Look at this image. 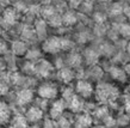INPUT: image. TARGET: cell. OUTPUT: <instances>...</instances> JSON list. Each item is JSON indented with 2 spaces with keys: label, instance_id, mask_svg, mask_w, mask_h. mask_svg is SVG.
I'll return each instance as SVG.
<instances>
[{
  "label": "cell",
  "instance_id": "obj_1",
  "mask_svg": "<svg viewBox=\"0 0 130 128\" xmlns=\"http://www.w3.org/2000/svg\"><path fill=\"white\" fill-rule=\"evenodd\" d=\"M123 92L124 89L115 84L105 76L102 80L95 83L94 101L99 104H105L109 107L122 97Z\"/></svg>",
  "mask_w": 130,
  "mask_h": 128
},
{
  "label": "cell",
  "instance_id": "obj_2",
  "mask_svg": "<svg viewBox=\"0 0 130 128\" xmlns=\"http://www.w3.org/2000/svg\"><path fill=\"white\" fill-rule=\"evenodd\" d=\"M35 97H36L35 89L18 88V89H11L6 98L11 103L13 109L19 110V111H24L29 105H31L34 103Z\"/></svg>",
  "mask_w": 130,
  "mask_h": 128
},
{
  "label": "cell",
  "instance_id": "obj_3",
  "mask_svg": "<svg viewBox=\"0 0 130 128\" xmlns=\"http://www.w3.org/2000/svg\"><path fill=\"white\" fill-rule=\"evenodd\" d=\"M75 42H73L69 38H66L63 36H50L47 37L42 42V50L45 54L49 55H56L59 53L62 52H69L72 49H74Z\"/></svg>",
  "mask_w": 130,
  "mask_h": 128
},
{
  "label": "cell",
  "instance_id": "obj_4",
  "mask_svg": "<svg viewBox=\"0 0 130 128\" xmlns=\"http://www.w3.org/2000/svg\"><path fill=\"white\" fill-rule=\"evenodd\" d=\"M36 96L41 98H45L48 101H53L60 97L61 93V84L57 83L55 79H45L38 80L35 88Z\"/></svg>",
  "mask_w": 130,
  "mask_h": 128
},
{
  "label": "cell",
  "instance_id": "obj_5",
  "mask_svg": "<svg viewBox=\"0 0 130 128\" xmlns=\"http://www.w3.org/2000/svg\"><path fill=\"white\" fill-rule=\"evenodd\" d=\"M103 68L105 69V76L106 78L113 81L115 84H117L121 88H125L128 85V74L123 65L115 64L111 62L110 60H107V64L105 66H103Z\"/></svg>",
  "mask_w": 130,
  "mask_h": 128
},
{
  "label": "cell",
  "instance_id": "obj_6",
  "mask_svg": "<svg viewBox=\"0 0 130 128\" xmlns=\"http://www.w3.org/2000/svg\"><path fill=\"white\" fill-rule=\"evenodd\" d=\"M75 93L81 97L84 101L90 102L94 101V92H95V83L91 79H87L85 77H79L73 83Z\"/></svg>",
  "mask_w": 130,
  "mask_h": 128
},
{
  "label": "cell",
  "instance_id": "obj_7",
  "mask_svg": "<svg viewBox=\"0 0 130 128\" xmlns=\"http://www.w3.org/2000/svg\"><path fill=\"white\" fill-rule=\"evenodd\" d=\"M56 68L51 61L47 59H41L37 62H35V78L38 80L45 79H54Z\"/></svg>",
  "mask_w": 130,
  "mask_h": 128
},
{
  "label": "cell",
  "instance_id": "obj_8",
  "mask_svg": "<svg viewBox=\"0 0 130 128\" xmlns=\"http://www.w3.org/2000/svg\"><path fill=\"white\" fill-rule=\"evenodd\" d=\"M76 77H78V73L75 69L68 67V66H63V67L56 69L54 79L61 85H69L74 83Z\"/></svg>",
  "mask_w": 130,
  "mask_h": 128
},
{
  "label": "cell",
  "instance_id": "obj_9",
  "mask_svg": "<svg viewBox=\"0 0 130 128\" xmlns=\"http://www.w3.org/2000/svg\"><path fill=\"white\" fill-rule=\"evenodd\" d=\"M66 110H67V104H66V102H64L62 97L60 96L57 98H55V99L50 101L49 108L47 110V117L51 119V120H56Z\"/></svg>",
  "mask_w": 130,
  "mask_h": 128
},
{
  "label": "cell",
  "instance_id": "obj_10",
  "mask_svg": "<svg viewBox=\"0 0 130 128\" xmlns=\"http://www.w3.org/2000/svg\"><path fill=\"white\" fill-rule=\"evenodd\" d=\"M23 114H24V116H25V119H26L29 124L42 122V121L44 120V117L47 116V114H45L44 110L38 108V107L35 105L34 103H32L31 105H29L28 108L23 111Z\"/></svg>",
  "mask_w": 130,
  "mask_h": 128
},
{
  "label": "cell",
  "instance_id": "obj_11",
  "mask_svg": "<svg viewBox=\"0 0 130 128\" xmlns=\"http://www.w3.org/2000/svg\"><path fill=\"white\" fill-rule=\"evenodd\" d=\"M64 65L75 69L76 72L84 69L83 66L85 65V62H84L83 54L79 52H75V49H72V50L67 52L66 58H64Z\"/></svg>",
  "mask_w": 130,
  "mask_h": 128
},
{
  "label": "cell",
  "instance_id": "obj_12",
  "mask_svg": "<svg viewBox=\"0 0 130 128\" xmlns=\"http://www.w3.org/2000/svg\"><path fill=\"white\" fill-rule=\"evenodd\" d=\"M93 123H94V120L91 116V114L86 110H84L81 112L75 114L73 128H92Z\"/></svg>",
  "mask_w": 130,
  "mask_h": 128
},
{
  "label": "cell",
  "instance_id": "obj_13",
  "mask_svg": "<svg viewBox=\"0 0 130 128\" xmlns=\"http://www.w3.org/2000/svg\"><path fill=\"white\" fill-rule=\"evenodd\" d=\"M29 47H30L29 43H26L25 41L20 40V38L10 41V52L17 58H24Z\"/></svg>",
  "mask_w": 130,
  "mask_h": 128
},
{
  "label": "cell",
  "instance_id": "obj_14",
  "mask_svg": "<svg viewBox=\"0 0 130 128\" xmlns=\"http://www.w3.org/2000/svg\"><path fill=\"white\" fill-rule=\"evenodd\" d=\"M7 127L8 128H29V123L26 121V119H25V116H24L23 111H19V110L14 109Z\"/></svg>",
  "mask_w": 130,
  "mask_h": 128
},
{
  "label": "cell",
  "instance_id": "obj_15",
  "mask_svg": "<svg viewBox=\"0 0 130 128\" xmlns=\"http://www.w3.org/2000/svg\"><path fill=\"white\" fill-rule=\"evenodd\" d=\"M74 112L66 110L59 119L54 120L56 128H73V123H74Z\"/></svg>",
  "mask_w": 130,
  "mask_h": 128
},
{
  "label": "cell",
  "instance_id": "obj_16",
  "mask_svg": "<svg viewBox=\"0 0 130 128\" xmlns=\"http://www.w3.org/2000/svg\"><path fill=\"white\" fill-rule=\"evenodd\" d=\"M100 53H99L98 49H85L83 53V58H84V62L87 65V66H91V65H95L99 64V60H100Z\"/></svg>",
  "mask_w": 130,
  "mask_h": 128
},
{
  "label": "cell",
  "instance_id": "obj_17",
  "mask_svg": "<svg viewBox=\"0 0 130 128\" xmlns=\"http://www.w3.org/2000/svg\"><path fill=\"white\" fill-rule=\"evenodd\" d=\"M42 56H43V50L42 48L41 49H37L36 47H29L28 52L25 54V59L29 61H32V62H37L38 60L42 59Z\"/></svg>",
  "mask_w": 130,
  "mask_h": 128
},
{
  "label": "cell",
  "instance_id": "obj_18",
  "mask_svg": "<svg viewBox=\"0 0 130 128\" xmlns=\"http://www.w3.org/2000/svg\"><path fill=\"white\" fill-rule=\"evenodd\" d=\"M76 23V17H75V13L73 12H66L62 16V24L64 25H73Z\"/></svg>",
  "mask_w": 130,
  "mask_h": 128
},
{
  "label": "cell",
  "instance_id": "obj_19",
  "mask_svg": "<svg viewBox=\"0 0 130 128\" xmlns=\"http://www.w3.org/2000/svg\"><path fill=\"white\" fill-rule=\"evenodd\" d=\"M91 40V34L88 31H81L78 35V42L80 43H86Z\"/></svg>",
  "mask_w": 130,
  "mask_h": 128
},
{
  "label": "cell",
  "instance_id": "obj_20",
  "mask_svg": "<svg viewBox=\"0 0 130 128\" xmlns=\"http://www.w3.org/2000/svg\"><path fill=\"white\" fill-rule=\"evenodd\" d=\"M68 3H69V5L72 7H78L80 5V3H81V0H68Z\"/></svg>",
  "mask_w": 130,
  "mask_h": 128
},
{
  "label": "cell",
  "instance_id": "obj_21",
  "mask_svg": "<svg viewBox=\"0 0 130 128\" xmlns=\"http://www.w3.org/2000/svg\"><path fill=\"white\" fill-rule=\"evenodd\" d=\"M124 50H125L126 55L129 56V59H130V41H126L125 47H124Z\"/></svg>",
  "mask_w": 130,
  "mask_h": 128
},
{
  "label": "cell",
  "instance_id": "obj_22",
  "mask_svg": "<svg viewBox=\"0 0 130 128\" xmlns=\"http://www.w3.org/2000/svg\"><path fill=\"white\" fill-rule=\"evenodd\" d=\"M92 128H106V127H105L104 124H102V123H93Z\"/></svg>",
  "mask_w": 130,
  "mask_h": 128
},
{
  "label": "cell",
  "instance_id": "obj_23",
  "mask_svg": "<svg viewBox=\"0 0 130 128\" xmlns=\"http://www.w3.org/2000/svg\"><path fill=\"white\" fill-rule=\"evenodd\" d=\"M125 4H128V5H130V0H125Z\"/></svg>",
  "mask_w": 130,
  "mask_h": 128
}]
</instances>
